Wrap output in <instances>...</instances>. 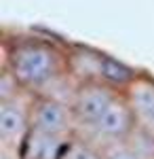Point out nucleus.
<instances>
[{
    "label": "nucleus",
    "instance_id": "7",
    "mask_svg": "<svg viewBox=\"0 0 154 159\" xmlns=\"http://www.w3.org/2000/svg\"><path fill=\"white\" fill-rule=\"evenodd\" d=\"M137 74L129 70L127 66H122L118 61H114L112 57H106L104 55V68H101V81H106L114 87H127L135 79Z\"/></svg>",
    "mask_w": 154,
    "mask_h": 159
},
{
    "label": "nucleus",
    "instance_id": "6",
    "mask_svg": "<svg viewBox=\"0 0 154 159\" xmlns=\"http://www.w3.org/2000/svg\"><path fill=\"white\" fill-rule=\"evenodd\" d=\"M125 98L135 115L137 127L154 134V81L137 74L125 87Z\"/></svg>",
    "mask_w": 154,
    "mask_h": 159
},
{
    "label": "nucleus",
    "instance_id": "8",
    "mask_svg": "<svg viewBox=\"0 0 154 159\" xmlns=\"http://www.w3.org/2000/svg\"><path fill=\"white\" fill-rule=\"evenodd\" d=\"M59 159H104V155L99 151H95L91 144H87V142L72 140L59 153Z\"/></svg>",
    "mask_w": 154,
    "mask_h": 159
},
{
    "label": "nucleus",
    "instance_id": "2",
    "mask_svg": "<svg viewBox=\"0 0 154 159\" xmlns=\"http://www.w3.org/2000/svg\"><path fill=\"white\" fill-rule=\"evenodd\" d=\"M118 96L120 93L116 91V87L106 81H83L74 89V96L70 100V108L76 123L91 127Z\"/></svg>",
    "mask_w": 154,
    "mask_h": 159
},
{
    "label": "nucleus",
    "instance_id": "4",
    "mask_svg": "<svg viewBox=\"0 0 154 159\" xmlns=\"http://www.w3.org/2000/svg\"><path fill=\"white\" fill-rule=\"evenodd\" d=\"M135 115L131 110L129 102L125 96H118L110 106H108L101 117L91 125L97 138H104L106 142H116V140H127V136L135 129Z\"/></svg>",
    "mask_w": 154,
    "mask_h": 159
},
{
    "label": "nucleus",
    "instance_id": "10",
    "mask_svg": "<svg viewBox=\"0 0 154 159\" xmlns=\"http://www.w3.org/2000/svg\"><path fill=\"white\" fill-rule=\"evenodd\" d=\"M0 159H17V151L11 147H2L0 151Z\"/></svg>",
    "mask_w": 154,
    "mask_h": 159
},
{
    "label": "nucleus",
    "instance_id": "5",
    "mask_svg": "<svg viewBox=\"0 0 154 159\" xmlns=\"http://www.w3.org/2000/svg\"><path fill=\"white\" fill-rule=\"evenodd\" d=\"M30 108L32 106L21 104L17 98L9 102H0V140L4 147L17 151L28 132H32Z\"/></svg>",
    "mask_w": 154,
    "mask_h": 159
},
{
    "label": "nucleus",
    "instance_id": "3",
    "mask_svg": "<svg viewBox=\"0 0 154 159\" xmlns=\"http://www.w3.org/2000/svg\"><path fill=\"white\" fill-rule=\"evenodd\" d=\"M74 112L70 104L61 102L51 96H42L32 104L30 108V123H32V132L47 138H57L61 140L63 136L72 129Z\"/></svg>",
    "mask_w": 154,
    "mask_h": 159
},
{
    "label": "nucleus",
    "instance_id": "9",
    "mask_svg": "<svg viewBox=\"0 0 154 159\" xmlns=\"http://www.w3.org/2000/svg\"><path fill=\"white\" fill-rule=\"evenodd\" d=\"M101 155H104V159H139V155L129 147V142H127V140L108 142Z\"/></svg>",
    "mask_w": 154,
    "mask_h": 159
},
{
    "label": "nucleus",
    "instance_id": "1",
    "mask_svg": "<svg viewBox=\"0 0 154 159\" xmlns=\"http://www.w3.org/2000/svg\"><path fill=\"white\" fill-rule=\"evenodd\" d=\"M68 66V60L55 49L51 43L45 40H19L15 43L6 55V68L15 74L24 89L40 91L53 85Z\"/></svg>",
    "mask_w": 154,
    "mask_h": 159
}]
</instances>
